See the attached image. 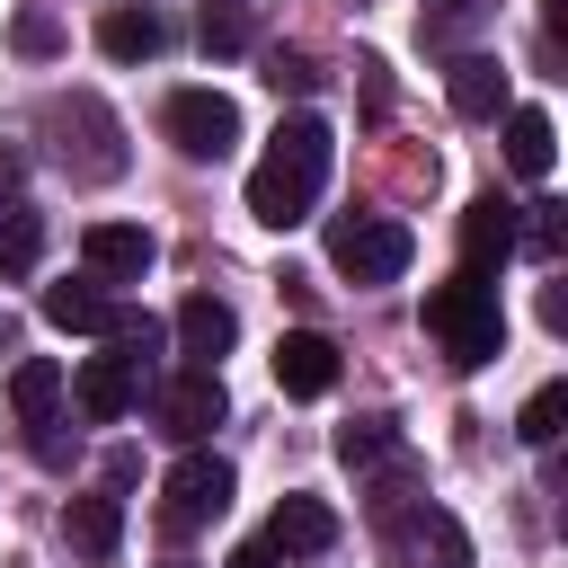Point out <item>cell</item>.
<instances>
[{"label": "cell", "instance_id": "1", "mask_svg": "<svg viewBox=\"0 0 568 568\" xmlns=\"http://www.w3.org/2000/svg\"><path fill=\"white\" fill-rule=\"evenodd\" d=\"M328 169H337V133H328L320 115H284V124H275V142H266V160L248 169V213H257L266 231L311 222V204H320Z\"/></svg>", "mask_w": 568, "mask_h": 568}, {"label": "cell", "instance_id": "2", "mask_svg": "<svg viewBox=\"0 0 568 568\" xmlns=\"http://www.w3.org/2000/svg\"><path fill=\"white\" fill-rule=\"evenodd\" d=\"M426 337H435L462 373L497 364V355H506V311H497V284H488V275H453V284H435V293H426Z\"/></svg>", "mask_w": 568, "mask_h": 568}, {"label": "cell", "instance_id": "3", "mask_svg": "<svg viewBox=\"0 0 568 568\" xmlns=\"http://www.w3.org/2000/svg\"><path fill=\"white\" fill-rule=\"evenodd\" d=\"M44 133H53V160H62L80 186L124 178V124H115V106H106V98H89V89L53 98V106H44Z\"/></svg>", "mask_w": 568, "mask_h": 568}, {"label": "cell", "instance_id": "4", "mask_svg": "<svg viewBox=\"0 0 568 568\" xmlns=\"http://www.w3.org/2000/svg\"><path fill=\"white\" fill-rule=\"evenodd\" d=\"M408 222H390V213H346V222H328V266L346 275V284H390V275H408Z\"/></svg>", "mask_w": 568, "mask_h": 568}, {"label": "cell", "instance_id": "5", "mask_svg": "<svg viewBox=\"0 0 568 568\" xmlns=\"http://www.w3.org/2000/svg\"><path fill=\"white\" fill-rule=\"evenodd\" d=\"M231 488H240V470H231L222 453L186 444V462L160 479V524H169V532H195V524H213V515L231 506Z\"/></svg>", "mask_w": 568, "mask_h": 568}, {"label": "cell", "instance_id": "6", "mask_svg": "<svg viewBox=\"0 0 568 568\" xmlns=\"http://www.w3.org/2000/svg\"><path fill=\"white\" fill-rule=\"evenodd\" d=\"M382 550H390V568H470V532L453 524V506L382 515Z\"/></svg>", "mask_w": 568, "mask_h": 568}, {"label": "cell", "instance_id": "7", "mask_svg": "<svg viewBox=\"0 0 568 568\" xmlns=\"http://www.w3.org/2000/svg\"><path fill=\"white\" fill-rule=\"evenodd\" d=\"M222 373L213 364H186V373H169L160 382V399H151V417H160V435H178V444H204L213 426H222Z\"/></svg>", "mask_w": 568, "mask_h": 568}, {"label": "cell", "instance_id": "8", "mask_svg": "<svg viewBox=\"0 0 568 568\" xmlns=\"http://www.w3.org/2000/svg\"><path fill=\"white\" fill-rule=\"evenodd\" d=\"M169 142H178L186 160H231L240 106H231L222 89H178V98H169Z\"/></svg>", "mask_w": 568, "mask_h": 568}, {"label": "cell", "instance_id": "9", "mask_svg": "<svg viewBox=\"0 0 568 568\" xmlns=\"http://www.w3.org/2000/svg\"><path fill=\"white\" fill-rule=\"evenodd\" d=\"M151 257H160V240H151L142 222H89V231H80V266H89L98 284H142Z\"/></svg>", "mask_w": 568, "mask_h": 568}, {"label": "cell", "instance_id": "10", "mask_svg": "<svg viewBox=\"0 0 568 568\" xmlns=\"http://www.w3.org/2000/svg\"><path fill=\"white\" fill-rule=\"evenodd\" d=\"M275 390L284 399H328L337 390V346L320 328H284L275 337Z\"/></svg>", "mask_w": 568, "mask_h": 568}, {"label": "cell", "instance_id": "11", "mask_svg": "<svg viewBox=\"0 0 568 568\" xmlns=\"http://www.w3.org/2000/svg\"><path fill=\"white\" fill-rule=\"evenodd\" d=\"M142 382H151V373H142V364H124V355L106 346V355H89V364H80L71 399H80V417H89V426H115V417L142 399Z\"/></svg>", "mask_w": 568, "mask_h": 568}, {"label": "cell", "instance_id": "12", "mask_svg": "<svg viewBox=\"0 0 568 568\" xmlns=\"http://www.w3.org/2000/svg\"><path fill=\"white\" fill-rule=\"evenodd\" d=\"M515 231H524V222H515V204H506V195H479V204L462 213V275H497V266L524 248Z\"/></svg>", "mask_w": 568, "mask_h": 568}, {"label": "cell", "instance_id": "13", "mask_svg": "<svg viewBox=\"0 0 568 568\" xmlns=\"http://www.w3.org/2000/svg\"><path fill=\"white\" fill-rule=\"evenodd\" d=\"M444 98H453V115H470V124L506 115V71H497V53H453V62H444Z\"/></svg>", "mask_w": 568, "mask_h": 568}, {"label": "cell", "instance_id": "14", "mask_svg": "<svg viewBox=\"0 0 568 568\" xmlns=\"http://www.w3.org/2000/svg\"><path fill=\"white\" fill-rule=\"evenodd\" d=\"M62 541H71L89 568H106L115 541H124V497H106V488H98V497H71V506H62Z\"/></svg>", "mask_w": 568, "mask_h": 568}, {"label": "cell", "instance_id": "15", "mask_svg": "<svg viewBox=\"0 0 568 568\" xmlns=\"http://www.w3.org/2000/svg\"><path fill=\"white\" fill-rule=\"evenodd\" d=\"M337 541V515L320 506V497H284L275 515H266V550L275 559H311V550H328Z\"/></svg>", "mask_w": 568, "mask_h": 568}, {"label": "cell", "instance_id": "16", "mask_svg": "<svg viewBox=\"0 0 568 568\" xmlns=\"http://www.w3.org/2000/svg\"><path fill=\"white\" fill-rule=\"evenodd\" d=\"M231 337H240L231 302H213V293H186V302H178V346H186V364H222Z\"/></svg>", "mask_w": 568, "mask_h": 568}, {"label": "cell", "instance_id": "17", "mask_svg": "<svg viewBox=\"0 0 568 568\" xmlns=\"http://www.w3.org/2000/svg\"><path fill=\"white\" fill-rule=\"evenodd\" d=\"M550 160H559L550 115H541V106H506V169H515V178H550Z\"/></svg>", "mask_w": 568, "mask_h": 568}, {"label": "cell", "instance_id": "18", "mask_svg": "<svg viewBox=\"0 0 568 568\" xmlns=\"http://www.w3.org/2000/svg\"><path fill=\"white\" fill-rule=\"evenodd\" d=\"M106 293H98V275H62V284H44V320L53 328H71V337H98L106 328Z\"/></svg>", "mask_w": 568, "mask_h": 568}, {"label": "cell", "instance_id": "19", "mask_svg": "<svg viewBox=\"0 0 568 568\" xmlns=\"http://www.w3.org/2000/svg\"><path fill=\"white\" fill-rule=\"evenodd\" d=\"M160 44H169L160 9H106L98 18V53H115V62H151Z\"/></svg>", "mask_w": 568, "mask_h": 568}, {"label": "cell", "instance_id": "20", "mask_svg": "<svg viewBox=\"0 0 568 568\" xmlns=\"http://www.w3.org/2000/svg\"><path fill=\"white\" fill-rule=\"evenodd\" d=\"M9 408H18V426H44V417L62 408V364H53V355H27V364L9 373Z\"/></svg>", "mask_w": 568, "mask_h": 568}, {"label": "cell", "instance_id": "21", "mask_svg": "<svg viewBox=\"0 0 568 568\" xmlns=\"http://www.w3.org/2000/svg\"><path fill=\"white\" fill-rule=\"evenodd\" d=\"M36 257H44V222L27 204H0V275L18 284V275H36Z\"/></svg>", "mask_w": 568, "mask_h": 568}, {"label": "cell", "instance_id": "22", "mask_svg": "<svg viewBox=\"0 0 568 568\" xmlns=\"http://www.w3.org/2000/svg\"><path fill=\"white\" fill-rule=\"evenodd\" d=\"M382 453H399V426H390V417H346V426H337V462H346V470H373Z\"/></svg>", "mask_w": 568, "mask_h": 568}, {"label": "cell", "instance_id": "23", "mask_svg": "<svg viewBox=\"0 0 568 568\" xmlns=\"http://www.w3.org/2000/svg\"><path fill=\"white\" fill-rule=\"evenodd\" d=\"M559 417H568V382H541V390L524 399L515 435H524V444H559Z\"/></svg>", "mask_w": 568, "mask_h": 568}, {"label": "cell", "instance_id": "24", "mask_svg": "<svg viewBox=\"0 0 568 568\" xmlns=\"http://www.w3.org/2000/svg\"><path fill=\"white\" fill-rule=\"evenodd\" d=\"M9 44L44 62V53H62V18H53V9H18V18H9Z\"/></svg>", "mask_w": 568, "mask_h": 568}, {"label": "cell", "instance_id": "25", "mask_svg": "<svg viewBox=\"0 0 568 568\" xmlns=\"http://www.w3.org/2000/svg\"><path fill=\"white\" fill-rule=\"evenodd\" d=\"M240 44H248L240 0H204V53H240Z\"/></svg>", "mask_w": 568, "mask_h": 568}, {"label": "cell", "instance_id": "26", "mask_svg": "<svg viewBox=\"0 0 568 568\" xmlns=\"http://www.w3.org/2000/svg\"><path fill=\"white\" fill-rule=\"evenodd\" d=\"M266 89H275V98H284V89H293V98H311V89H320V71H311V53H293V44H275V53H266Z\"/></svg>", "mask_w": 568, "mask_h": 568}, {"label": "cell", "instance_id": "27", "mask_svg": "<svg viewBox=\"0 0 568 568\" xmlns=\"http://www.w3.org/2000/svg\"><path fill=\"white\" fill-rule=\"evenodd\" d=\"M479 18V0H426V36H462Z\"/></svg>", "mask_w": 568, "mask_h": 568}, {"label": "cell", "instance_id": "28", "mask_svg": "<svg viewBox=\"0 0 568 568\" xmlns=\"http://www.w3.org/2000/svg\"><path fill=\"white\" fill-rule=\"evenodd\" d=\"M559 231H568V222H559V204H532V231H515V240H532V257H550V248H559Z\"/></svg>", "mask_w": 568, "mask_h": 568}, {"label": "cell", "instance_id": "29", "mask_svg": "<svg viewBox=\"0 0 568 568\" xmlns=\"http://www.w3.org/2000/svg\"><path fill=\"white\" fill-rule=\"evenodd\" d=\"M231 568H275V550H266V541H248V550H231Z\"/></svg>", "mask_w": 568, "mask_h": 568}, {"label": "cell", "instance_id": "30", "mask_svg": "<svg viewBox=\"0 0 568 568\" xmlns=\"http://www.w3.org/2000/svg\"><path fill=\"white\" fill-rule=\"evenodd\" d=\"M0 204H18V160H0Z\"/></svg>", "mask_w": 568, "mask_h": 568}, {"label": "cell", "instance_id": "31", "mask_svg": "<svg viewBox=\"0 0 568 568\" xmlns=\"http://www.w3.org/2000/svg\"><path fill=\"white\" fill-rule=\"evenodd\" d=\"M169 568H186V559H169Z\"/></svg>", "mask_w": 568, "mask_h": 568}]
</instances>
